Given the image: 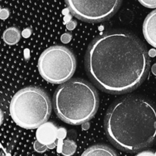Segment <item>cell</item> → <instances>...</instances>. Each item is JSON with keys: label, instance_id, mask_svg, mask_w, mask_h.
I'll list each match as a JSON object with an SVG mask.
<instances>
[{"label": "cell", "instance_id": "obj_17", "mask_svg": "<svg viewBox=\"0 0 156 156\" xmlns=\"http://www.w3.org/2000/svg\"><path fill=\"white\" fill-rule=\"evenodd\" d=\"M75 27H76V23H74L73 21L70 22L69 24L67 25V27H68V29H69V30H73Z\"/></svg>", "mask_w": 156, "mask_h": 156}, {"label": "cell", "instance_id": "obj_3", "mask_svg": "<svg viewBox=\"0 0 156 156\" xmlns=\"http://www.w3.org/2000/svg\"><path fill=\"white\" fill-rule=\"evenodd\" d=\"M99 97L91 84L80 79L67 81L53 95V108L61 120L79 125L91 120L97 113Z\"/></svg>", "mask_w": 156, "mask_h": 156}, {"label": "cell", "instance_id": "obj_8", "mask_svg": "<svg viewBox=\"0 0 156 156\" xmlns=\"http://www.w3.org/2000/svg\"><path fill=\"white\" fill-rule=\"evenodd\" d=\"M143 34L150 45L156 48V10L148 15L143 22Z\"/></svg>", "mask_w": 156, "mask_h": 156}, {"label": "cell", "instance_id": "obj_1", "mask_svg": "<svg viewBox=\"0 0 156 156\" xmlns=\"http://www.w3.org/2000/svg\"><path fill=\"white\" fill-rule=\"evenodd\" d=\"M85 62L93 83L111 94L135 90L144 82L150 67L145 44L133 34L125 30L107 32L93 40Z\"/></svg>", "mask_w": 156, "mask_h": 156}, {"label": "cell", "instance_id": "obj_11", "mask_svg": "<svg viewBox=\"0 0 156 156\" xmlns=\"http://www.w3.org/2000/svg\"><path fill=\"white\" fill-rule=\"evenodd\" d=\"M76 150V144L73 140H65L62 146L61 153L65 156L73 155Z\"/></svg>", "mask_w": 156, "mask_h": 156}, {"label": "cell", "instance_id": "obj_14", "mask_svg": "<svg viewBox=\"0 0 156 156\" xmlns=\"http://www.w3.org/2000/svg\"><path fill=\"white\" fill-rule=\"evenodd\" d=\"M71 39H72V36L70 34H65L62 35V37H61L62 41L63 43H65V44H67V43L69 42V41H71Z\"/></svg>", "mask_w": 156, "mask_h": 156}, {"label": "cell", "instance_id": "obj_5", "mask_svg": "<svg viewBox=\"0 0 156 156\" xmlns=\"http://www.w3.org/2000/svg\"><path fill=\"white\" fill-rule=\"evenodd\" d=\"M76 68L74 54L62 46H53L46 49L38 59L40 74L52 84H62L69 81Z\"/></svg>", "mask_w": 156, "mask_h": 156}, {"label": "cell", "instance_id": "obj_12", "mask_svg": "<svg viewBox=\"0 0 156 156\" xmlns=\"http://www.w3.org/2000/svg\"><path fill=\"white\" fill-rule=\"evenodd\" d=\"M34 150L36 151V152L42 153V152H44L45 151H47L48 147H47V146H45V145L40 143L38 140H37V141H35L34 143Z\"/></svg>", "mask_w": 156, "mask_h": 156}, {"label": "cell", "instance_id": "obj_9", "mask_svg": "<svg viewBox=\"0 0 156 156\" xmlns=\"http://www.w3.org/2000/svg\"><path fill=\"white\" fill-rule=\"evenodd\" d=\"M117 152L112 148L105 145H95L87 149L82 153V155H117Z\"/></svg>", "mask_w": 156, "mask_h": 156}, {"label": "cell", "instance_id": "obj_10", "mask_svg": "<svg viewBox=\"0 0 156 156\" xmlns=\"http://www.w3.org/2000/svg\"><path fill=\"white\" fill-rule=\"evenodd\" d=\"M2 38L5 44H9V45H14L20 41L21 33L17 27H9L4 31Z\"/></svg>", "mask_w": 156, "mask_h": 156}, {"label": "cell", "instance_id": "obj_2", "mask_svg": "<svg viewBox=\"0 0 156 156\" xmlns=\"http://www.w3.org/2000/svg\"><path fill=\"white\" fill-rule=\"evenodd\" d=\"M105 128L110 141L120 150H143L156 141L155 106L144 98H122L108 109Z\"/></svg>", "mask_w": 156, "mask_h": 156}, {"label": "cell", "instance_id": "obj_7", "mask_svg": "<svg viewBox=\"0 0 156 156\" xmlns=\"http://www.w3.org/2000/svg\"><path fill=\"white\" fill-rule=\"evenodd\" d=\"M36 138L48 149H53L56 146V140L59 138V129L52 122H45L37 129Z\"/></svg>", "mask_w": 156, "mask_h": 156}, {"label": "cell", "instance_id": "obj_15", "mask_svg": "<svg viewBox=\"0 0 156 156\" xmlns=\"http://www.w3.org/2000/svg\"><path fill=\"white\" fill-rule=\"evenodd\" d=\"M9 10L6 9H3L1 10V18L2 19H6L9 17Z\"/></svg>", "mask_w": 156, "mask_h": 156}, {"label": "cell", "instance_id": "obj_4", "mask_svg": "<svg viewBox=\"0 0 156 156\" xmlns=\"http://www.w3.org/2000/svg\"><path fill=\"white\" fill-rule=\"evenodd\" d=\"M12 120L20 127L36 129L47 121L52 111L48 94L37 87L29 86L18 91L10 103Z\"/></svg>", "mask_w": 156, "mask_h": 156}, {"label": "cell", "instance_id": "obj_16", "mask_svg": "<svg viewBox=\"0 0 156 156\" xmlns=\"http://www.w3.org/2000/svg\"><path fill=\"white\" fill-rule=\"evenodd\" d=\"M30 33H31V31H30V29H26V30H24V31H23L22 34L24 37H27L30 36Z\"/></svg>", "mask_w": 156, "mask_h": 156}, {"label": "cell", "instance_id": "obj_6", "mask_svg": "<svg viewBox=\"0 0 156 156\" xmlns=\"http://www.w3.org/2000/svg\"><path fill=\"white\" fill-rule=\"evenodd\" d=\"M76 18L86 22L97 23L112 17L123 0H65Z\"/></svg>", "mask_w": 156, "mask_h": 156}, {"label": "cell", "instance_id": "obj_18", "mask_svg": "<svg viewBox=\"0 0 156 156\" xmlns=\"http://www.w3.org/2000/svg\"><path fill=\"white\" fill-rule=\"evenodd\" d=\"M152 72L155 76H156V63L154 64L152 67Z\"/></svg>", "mask_w": 156, "mask_h": 156}, {"label": "cell", "instance_id": "obj_13", "mask_svg": "<svg viewBox=\"0 0 156 156\" xmlns=\"http://www.w3.org/2000/svg\"><path fill=\"white\" fill-rule=\"evenodd\" d=\"M143 6L149 9H155L156 0H138Z\"/></svg>", "mask_w": 156, "mask_h": 156}]
</instances>
